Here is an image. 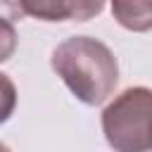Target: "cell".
Returning <instances> with one entry per match:
<instances>
[{
    "instance_id": "cell-1",
    "label": "cell",
    "mask_w": 152,
    "mask_h": 152,
    "mask_svg": "<svg viewBox=\"0 0 152 152\" xmlns=\"http://www.w3.org/2000/svg\"><path fill=\"white\" fill-rule=\"evenodd\" d=\"M50 66L69 93L88 107L109 100L119 86V62L114 52L93 36H71L62 40L50 55Z\"/></svg>"
},
{
    "instance_id": "cell-2",
    "label": "cell",
    "mask_w": 152,
    "mask_h": 152,
    "mask_svg": "<svg viewBox=\"0 0 152 152\" xmlns=\"http://www.w3.org/2000/svg\"><path fill=\"white\" fill-rule=\"evenodd\" d=\"M109 147L119 152L152 150V88L133 86L119 93L100 116Z\"/></svg>"
},
{
    "instance_id": "cell-3",
    "label": "cell",
    "mask_w": 152,
    "mask_h": 152,
    "mask_svg": "<svg viewBox=\"0 0 152 152\" xmlns=\"http://www.w3.org/2000/svg\"><path fill=\"white\" fill-rule=\"evenodd\" d=\"M7 19L33 17L38 21H74V0H2Z\"/></svg>"
},
{
    "instance_id": "cell-4",
    "label": "cell",
    "mask_w": 152,
    "mask_h": 152,
    "mask_svg": "<svg viewBox=\"0 0 152 152\" xmlns=\"http://www.w3.org/2000/svg\"><path fill=\"white\" fill-rule=\"evenodd\" d=\"M112 17L133 33L152 31V0H109Z\"/></svg>"
},
{
    "instance_id": "cell-5",
    "label": "cell",
    "mask_w": 152,
    "mask_h": 152,
    "mask_svg": "<svg viewBox=\"0 0 152 152\" xmlns=\"http://www.w3.org/2000/svg\"><path fill=\"white\" fill-rule=\"evenodd\" d=\"M107 0H74V21H88L102 14Z\"/></svg>"
}]
</instances>
